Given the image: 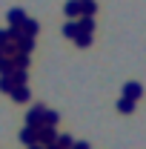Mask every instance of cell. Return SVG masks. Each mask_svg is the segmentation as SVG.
Instances as JSON below:
<instances>
[{
  "mask_svg": "<svg viewBox=\"0 0 146 149\" xmlns=\"http://www.w3.org/2000/svg\"><path fill=\"white\" fill-rule=\"evenodd\" d=\"M9 17H12V23H23V12H12Z\"/></svg>",
  "mask_w": 146,
  "mask_h": 149,
  "instance_id": "obj_10",
  "label": "cell"
},
{
  "mask_svg": "<svg viewBox=\"0 0 146 149\" xmlns=\"http://www.w3.org/2000/svg\"><path fill=\"white\" fill-rule=\"evenodd\" d=\"M72 149H92V146H89V143H86V141H77V143H74Z\"/></svg>",
  "mask_w": 146,
  "mask_h": 149,
  "instance_id": "obj_12",
  "label": "cell"
},
{
  "mask_svg": "<svg viewBox=\"0 0 146 149\" xmlns=\"http://www.w3.org/2000/svg\"><path fill=\"white\" fill-rule=\"evenodd\" d=\"M23 29H26L29 35H35V32H37V23H35V20H29V23H23Z\"/></svg>",
  "mask_w": 146,
  "mask_h": 149,
  "instance_id": "obj_9",
  "label": "cell"
},
{
  "mask_svg": "<svg viewBox=\"0 0 146 149\" xmlns=\"http://www.w3.org/2000/svg\"><path fill=\"white\" fill-rule=\"evenodd\" d=\"M63 9H66V15H69V17H77V15H80V0H69Z\"/></svg>",
  "mask_w": 146,
  "mask_h": 149,
  "instance_id": "obj_5",
  "label": "cell"
},
{
  "mask_svg": "<svg viewBox=\"0 0 146 149\" xmlns=\"http://www.w3.org/2000/svg\"><path fill=\"white\" fill-rule=\"evenodd\" d=\"M77 26H80V32H95V17H80L77 20Z\"/></svg>",
  "mask_w": 146,
  "mask_h": 149,
  "instance_id": "obj_7",
  "label": "cell"
},
{
  "mask_svg": "<svg viewBox=\"0 0 146 149\" xmlns=\"http://www.w3.org/2000/svg\"><path fill=\"white\" fill-rule=\"evenodd\" d=\"M77 32H80V26H77V23H74V20H69V23H63V35L66 37H77Z\"/></svg>",
  "mask_w": 146,
  "mask_h": 149,
  "instance_id": "obj_4",
  "label": "cell"
},
{
  "mask_svg": "<svg viewBox=\"0 0 146 149\" xmlns=\"http://www.w3.org/2000/svg\"><path fill=\"white\" fill-rule=\"evenodd\" d=\"M117 112H120V115H132V112H135V100L120 97V100H117Z\"/></svg>",
  "mask_w": 146,
  "mask_h": 149,
  "instance_id": "obj_3",
  "label": "cell"
},
{
  "mask_svg": "<svg viewBox=\"0 0 146 149\" xmlns=\"http://www.w3.org/2000/svg\"><path fill=\"white\" fill-rule=\"evenodd\" d=\"M74 43H77L80 49H86V46H92V35H89V32H77V37H74Z\"/></svg>",
  "mask_w": 146,
  "mask_h": 149,
  "instance_id": "obj_6",
  "label": "cell"
},
{
  "mask_svg": "<svg viewBox=\"0 0 146 149\" xmlns=\"http://www.w3.org/2000/svg\"><path fill=\"white\" fill-rule=\"evenodd\" d=\"M32 149H46V146H32Z\"/></svg>",
  "mask_w": 146,
  "mask_h": 149,
  "instance_id": "obj_13",
  "label": "cell"
},
{
  "mask_svg": "<svg viewBox=\"0 0 146 149\" xmlns=\"http://www.w3.org/2000/svg\"><path fill=\"white\" fill-rule=\"evenodd\" d=\"M57 123V112H46V126H55Z\"/></svg>",
  "mask_w": 146,
  "mask_h": 149,
  "instance_id": "obj_8",
  "label": "cell"
},
{
  "mask_svg": "<svg viewBox=\"0 0 146 149\" xmlns=\"http://www.w3.org/2000/svg\"><path fill=\"white\" fill-rule=\"evenodd\" d=\"M95 12H97V3L95 0H80V15L83 17H95Z\"/></svg>",
  "mask_w": 146,
  "mask_h": 149,
  "instance_id": "obj_2",
  "label": "cell"
},
{
  "mask_svg": "<svg viewBox=\"0 0 146 149\" xmlns=\"http://www.w3.org/2000/svg\"><path fill=\"white\" fill-rule=\"evenodd\" d=\"M123 97H129V100H135V103H138V100L143 97V86H140L138 80H129L126 86H123Z\"/></svg>",
  "mask_w": 146,
  "mask_h": 149,
  "instance_id": "obj_1",
  "label": "cell"
},
{
  "mask_svg": "<svg viewBox=\"0 0 146 149\" xmlns=\"http://www.w3.org/2000/svg\"><path fill=\"white\" fill-rule=\"evenodd\" d=\"M15 97H17V100H26L29 92H26V89H15Z\"/></svg>",
  "mask_w": 146,
  "mask_h": 149,
  "instance_id": "obj_11",
  "label": "cell"
}]
</instances>
